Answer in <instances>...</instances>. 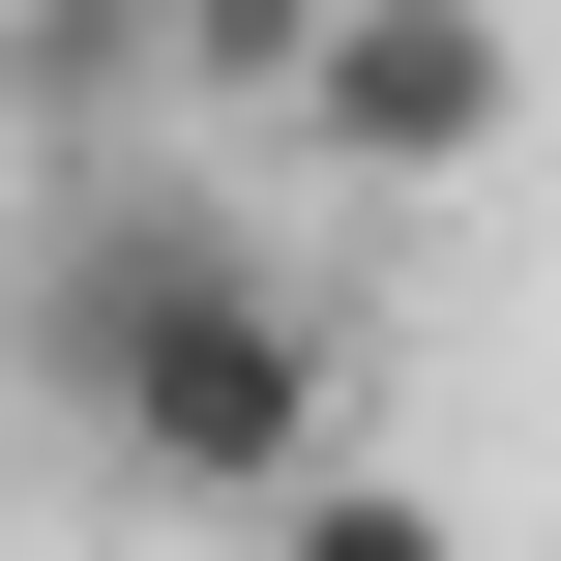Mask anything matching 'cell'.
<instances>
[{"label": "cell", "instance_id": "6da1fadb", "mask_svg": "<svg viewBox=\"0 0 561 561\" xmlns=\"http://www.w3.org/2000/svg\"><path fill=\"white\" fill-rule=\"evenodd\" d=\"M30 385H59L148 503H266V473H325V296H296L266 237H207V178L59 207V266H30Z\"/></svg>", "mask_w": 561, "mask_h": 561}, {"label": "cell", "instance_id": "277c9868", "mask_svg": "<svg viewBox=\"0 0 561 561\" xmlns=\"http://www.w3.org/2000/svg\"><path fill=\"white\" fill-rule=\"evenodd\" d=\"M118 30H148V89H296L325 0H118Z\"/></svg>", "mask_w": 561, "mask_h": 561}, {"label": "cell", "instance_id": "7a4b0ae2", "mask_svg": "<svg viewBox=\"0 0 561 561\" xmlns=\"http://www.w3.org/2000/svg\"><path fill=\"white\" fill-rule=\"evenodd\" d=\"M503 89H533V30H503V0H325L266 118H325L355 178H473V148H503Z\"/></svg>", "mask_w": 561, "mask_h": 561}, {"label": "cell", "instance_id": "3957f363", "mask_svg": "<svg viewBox=\"0 0 561 561\" xmlns=\"http://www.w3.org/2000/svg\"><path fill=\"white\" fill-rule=\"evenodd\" d=\"M237 533H266V561H444V503H414V473H266Z\"/></svg>", "mask_w": 561, "mask_h": 561}]
</instances>
